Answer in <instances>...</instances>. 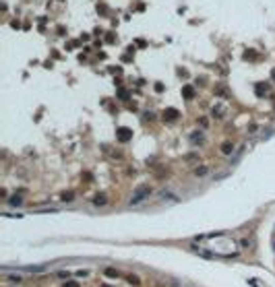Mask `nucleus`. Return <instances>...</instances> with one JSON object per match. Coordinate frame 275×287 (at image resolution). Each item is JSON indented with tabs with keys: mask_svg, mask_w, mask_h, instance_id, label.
<instances>
[{
	"mask_svg": "<svg viewBox=\"0 0 275 287\" xmlns=\"http://www.w3.org/2000/svg\"><path fill=\"white\" fill-rule=\"evenodd\" d=\"M118 95H120V99H128V93H126V91H120Z\"/></svg>",
	"mask_w": 275,
	"mask_h": 287,
	"instance_id": "17",
	"label": "nucleus"
},
{
	"mask_svg": "<svg viewBox=\"0 0 275 287\" xmlns=\"http://www.w3.org/2000/svg\"><path fill=\"white\" fill-rule=\"evenodd\" d=\"M128 281H130L132 285H141V279H139L137 275H130V277H128Z\"/></svg>",
	"mask_w": 275,
	"mask_h": 287,
	"instance_id": "13",
	"label": "nucleus"
},
{
	"mask_svg": "<svg viewBox=\"0 0 275 287\" xmlns=\"http://www.w3.org/2000/svg\"><path fill=\"white\" fill-rule=\"evenodd\" d=\"M6 202H8L11 207H21V205H23V201H21V196H11V198H8Z\"/></svg>",
	"mask_w": 275,
	"mask_h": 287,
	"instance_id": "7",
	"label": "nucleus"
},
{
	"mask_svg": "<svg viewBox=\"0 0 275 287\" xmlns=\"http://www.w3.org/2000/svg\"><path fill=\"white\" fill-rule=\"evenodd\" d=\"M201 126H203V128H207V126H209V122H207V118H201Z\"/></svg>",
	"mask_w": 275,
	"mask_h": 287,
	"instance_id": "14",
	"label": "nucleus"
},
{
	"mask_svg": "<svg viewBox=\"0 0 275 287\" xmlns=\"http://www.w3.org/2000/svg\"><path fill=\"white\" fill-rule=\"evenodd\" d=\"M62 201H73V194H70V192L69 194H62Z\"/></svg>",
	"mask_w": 275,
	"mask_h": 287,
	"instance_id": "15",
	"label": "nucleus"
},
{
	"mask_svg": "<svg viewBox=\"0 0 275 287\" xmlns=\"http://www.w3.org/2000/svg\"><path fill=\"white\" fill-rule=\"evenodd\" d=\"M149 194H151V188H147V186H141V188H139L137 192L130 196V205H139V202L145 201Z\"/></svg>",
	"mask_w": 275,
	"mask_h": 287,
	"instance_id": "1",
	"label": "nucleus"
},
{
	"mask_svg": "<svg viewBox=\"0 0 275 287\" xmlns=\"http://www.w3.org/2000/svg\"><path fill=\"white\" fill-rule=\"evenodd\" d=\"M103 275H106V277H118V271H116V269H106V271H103Z\"/></svg>",
	"mask_w": 275,
	"mask_h": 287,
	"instance_id": "11",
	"label": "nucleus"
},
{
	"mask_svg": "<svg viewBox=\"0 0 275 287\" xmlns=\"http://www.w3.org/2000/svg\"><path fill=\"white\" fill-rule=\"evenodd\" d=\"M178 118H180L178 109H166V112H164V120L166 122H176Z\"/></svg>",
	"mask_w": 275,
	"mask_h": 287,
	"instance_id": "3",
	"label": "nucleus"
},
{
	"mask_svg": "<svg viewBox=\"0 0 275 287\" xmlns=\"http://www.w3.org/2000/svg\"><path fill=\"white\" fill-rule=\"evenodd\" d=\"M273 79H275V72H273Z\"/></svg>",
	"mask_w": 275,
	"mask_h": 287,
	"instance_id": "20",
	"label": "nucleus"
},
{
	"mask_svg": "<svg viewBox=\"0 0 275 287\" xmlns=\"http://www.w3.org/2000/svg\"><path fill=\"white\" fill-rule=\"evenodd\" d=\"M6 281H11V283H21V277H19V275H6Z\"/></svg>",
	"mask_w": 275,
	"mask_h": 287,
	"instance_id": "12",
	"label": "nucleus"
},
{
	"mask_svg": "<svg viewBox=\"0 0 275 287\" xmlns=\"http://www.w3.org/2000/svg\"><path fill=\"white\" fill-rule=\"evenodd\" d=\"M213 116H215V118H224V116H225V105L215 104V105H213Z\"/></svg>",
	"mask_w": 275,
	"mask_h": 287,
	"instance_id": "4",
	"label": "nucleus"
},
{
	"mask_svg": "<svg viewBox=\"0 0 275 287\" xmlns=\"http://www.w3.org/2000/svg\"><path fill=\"white\" fill-rule=\"evenodd\" d=\"M273 248H275V244H273Z\"/></svg>",
	"mask_w": 275,
	"mask_h": 287,
	"instance_id": "21",
	"label": "nucleus"
},
{
	"mask_svg": "<svg viewBox=\"0 0 275 287\" xmlns=\"http://www.w3.org/2000/svg\"><path fill=\"white\" fill-rule=\"evenodd\" d=\"M190 141H192V143H203V132H199V130L192 132V134H190Z\"/></svg>",
	"mask_w": 275,
	"mask_h": 287,
	"instance_id": "10",
	"label": "nucleus"
},
{
	"mask_svg": "<svg viewBox=\"0 0 275 287\" xmlns=\"http://www.w3.org/2000/svg\"><path fill=\"white\" fill-rule=\"evenodd\" d=\"M64 287H79V283H75V281H70V283H64Z\"/></svg>",
	"mask_w": 275,
	"mask_h": 287,
	"instance_id": "16",
	"label": "nucleus"
},
{
	"mask_svg": "<svg viewBox=\"0 0 275 287\" xmlns=\"http://www.w3.org/2000/svg\"><path fill=\"white\" fill-rule=\"evenodd\" d=\"M207 172H209V169H207L205 165H201V167H195V176H197V178H203V176H207Z\"/></svg>",
	"mask_w": 275,
	"mask_h": 287,
	"instance_id": "9",
	"label": "nucleus"
},
{
	"mask_svg": "<svg viewBox=\"0 0 275 287\" xmlns=\"http://www.w3.org/2000/svg\"><path fill=\"white\" fill-rule=\"evenodd\" d=\"M106 202H108V198H106V194H97V196H95V198H93V205H95V207H103Z\"/></svg>",
	"mask_w": 275,
	"mask_h": 287,
	"instance_id": "6",
	"label": "nucleus"
},
{
	"mask_svg": "<svg viewBox=\"0 0 275 287\" xmlns=\"http://www.w3.org/2000/svg\"><path fill=\"white\" fill-rule=\"evenodd\" d=\"M116 137L120 138L122 143H126V141H130V138H132V130H130V128H124V126H122V128H118V130H116Z\"/></svg>",
	"mask_w": 275,
	"mask_h": 287,
	"instance_id": "2",
	"label": "nucleus"
},
{
	"mask_svg": "<svg viewBox=\"0 0 275 287\" xmlns=\"http://www.w3.org/2000/svg\"><path fill=\"white\" fill-rule=\"evenodd\" d=\"M99 287H112V285H99Z\"/></svg>",
	"mask_w": 275,
	"mask_h": 287,
	"instance_id": "19",
	"label": "nucleus"
},
{
	"mask_svg": "<svg viewBox=\"0 0 275 287\" xmlns=\"http://www.w3.org/2000/svg\"><path fill=\"white\" fill-rule=\"evenodd\" d=\"M77 277H87V271H77Z\"/></svg>",
	"mask_w": 275,
	"mask_h": 287,
	"instance_id": "18",
	"label": "nucleus"
},
{
	"mask_svg": "<svg viewBox=\"0 0 275 287\" xmlns=\"http://www.w3.org/2000/svg\"><path fill=\"white\" fill-rule=\"evenodd\" d=\"M221 153H224V155H232V153H234V143H230V141L224 143L221 145Z\"/></svg>",
	"mask_w": 275,
	"mask_h": 287,
	"instance_id": "5",
	"label": "nucleus"
},
{
	"mask_svg": "<svg viewBox=\"0 0 275 287\" xmlns=\"http://www.w3.org/2000/svg\"><path fill=\"white\" fill-rule=\"evenodd\" d=\"M182 95H184V99H192V97H195V89H192V87H184V91H182Z\"/></svg>",
	"mask_w": 275,
	"mask_h": 287,
	"instance_id": "8",
	"label": "nucleus"
}]
</instances>
